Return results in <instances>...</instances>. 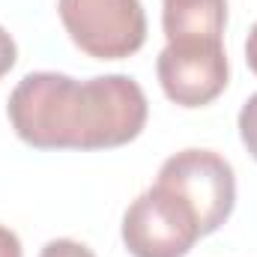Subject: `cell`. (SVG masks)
<instances>
[{
    "instance_id": "obj_3",
    "label": "cell",
    "mask_w": 257,
    "mask_h": 257,
    "mask_svg": "<svg viewBox=\"0 0 257 257\" xmlns=\"http://www.w3.org/2000/svg\"><path fill=\"white\" fill-rule=\"evenodd\" d=\"M69 39L87 57L126 60L147 42V12L141 0H57Z\"/></svg>"
},
{
    "instance_id": "obj_11",
    "label": "cell",
    "mask_w": 257,
    "mask_h": 257,
    "mask_svg": "<svg viewBox=\"0 0 257 257\" xmlns=\"http://www.w3.org/2000/svg\"><path fill=\"white\" fill-rule=\"evenodd\" d=\"M245 63L257 75V21H254V27L248 30V39H245Z\"/></svg>"
},
{
    "instance_id": "obj_8",
    "label": "cell",
    "mask_w": 257,
    "mask_h": 257,
    "mask_svg": "<svg viewBox=\"0 0 257 257\" xmlns=\"http://www.w3.org/2000/svg\"><path fill=\"white\" fill-rule=\"evenodd\" d=\"M39 257H96V254L78 239H51V242L42 245Z\"/></svg>"
},
{
    "instance_id": "obj_6",
    "label": "cell",
    "mask_w": 257,
    "mask_h": 257,
    "mask_svg": "<svg viewBox=\"0 0 257 257\" xmlns=\"http://www.w3.org/2000/svg\"><path fill=\"white\" fill-rule=\"evenodd\" d=\"M227 0H162V30L168 42H221Z\"/></svg>"
},
{
    "instance_id": "obj_1",
    "label": "cell",
    "mask_w": 257,
    "mask_h": 257,
    "mask_svg": "<svg viewBox=\"0 0 257 257\" xmlns=\"http://www.w3.org/2000/svg\"><path fill=\"white\" fill-rule=\"evenodd\" d=\"M6 117L33 150H114L144 132L150 105L141 84L120 72L87 81L30 72L9 93Z\"/></svg>"
},
{
    "instance_id": "obj_5",
    "label": "cell",
    "mask_w": 257,
    "mask_h": 257,
    "mask_svg": "<svg viewBox=\"0 0 257 257\" xmlns=\"http://www.w3.org/2000/svg\"><path fill=\"white\" fill-rule=\"evenodd\" d=\"M165 96L180 108H203L215 102L230 78L221 42H168L156 60Z\"/></svg>"
},
{
    "instance_id": "obj_10",
    "label": "cell",
    "mask_w": 257,
    "mask_h": 257,
    "mask_svg": "<svg viewBox=\"0 0 257 257\" xmlns=\"http://www.w3.org/2000/svg\"><path fill=\"white\" fill-rule=\"evenodd\" d=\"M0 257H24L18 233L9 230V227H3V224H0Z\"/></svg>"
},
{
    "instance_id": "obj_4",
    "label": "cell",
    "mask_w": 257,
    "mask_h": 257,
    "mask_svg": "<svg viewBox=\"0 0 257 257\" xmlns=\"http://www.w3.org/2000/svg\"><path fill=\"white\" fill-rule=\"evenodd\" d=\"M120 236L132 257H186L203 233L189 206L153 183L123 212Z\"/></svg>"
},
{
    "instance_id": "obj_2",
    "label": "cell",
    "mask_w": 257,
    "mask_h": 257,
    "mask_svg": "<svg viewBox=\"0 0 257 257\" xmlns=\"http://www.w3.org/2000/svg\"><path fill=\"white\" fill-rule=\"evenodd\" d=\"M156 186L183 200L203 236L215 233L236 206V177L224 156L212 150H180L162 162Z\"/></svg>"
},
{
    "instance_id": "obj_7",
    "label": "cell",
    "mask_w": 257,
    "mask_h": 257,
    "mask_svg": "<svg viewBox=\"0 0 257 257\" xmlns=\"http://www.w3.org/2000/svg\"><path fill=\"white\" fill-rule=\"evenodd\" d=\"M239 138L248 150V156L257 162V93H251L239 111Z\"/></svg>"
},
{
    "instance_id": "obj_9",
    "label": "cell",
    "mask_w": 257,
    "mask_h": 257,
    "mask_svg": "<svg viewBox=\"0 0 257 257\" xmlns=\"http://www.w3.org/2000/svg\"><path fill=\"white\" fill-rule=\"evenodd\" d=\"M15 60H18V45L12 39V33L0 24V78L9 75V69L15 66Z\"/></svg>"
}]
</instances>
